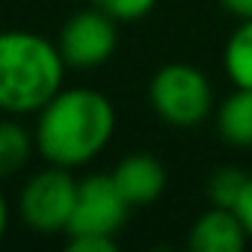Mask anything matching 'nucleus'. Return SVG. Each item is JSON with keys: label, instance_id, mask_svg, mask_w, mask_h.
Wrapping results in <instances>:
<instances>
[{"label": "nucleus", "instance_id": "nucleus-1", "mask_svg": "<svg viewBox=\"0 0 252 252\" xmlns=\"http://www.w3.org/2000/svg\"><path fill=\"white\" fill-rule=\"evenodd\" d=\"M116 131V110L95 89H60L36 122V149L54 166H83L98 158Z\"/></svg>", "mask_w": 252, "mask_h": 252}, {"label": "nucleus", "instance_id": "nucleus-2", "mask_svg": "<svg viewBox=\"0 0 252 252\" xmlns=\"http://www.w3.org/2000/svg\"><path fill=\"white\" fill-rule=\"evenodd\" d=\"M65 77V60L60 45L30 33H0V110L3 113H39L60 89Z\"/></svg>", "mask_w": 252, "mask_h": 252}, {"label": "nucleus", "instance_id": "nucleus-3", "mask_svg": "<svg viewBox=\"0 0 252 252\" xmlns=\"http://www.w3.org/2000/svg\"><path fill=\"white\" fill-rule=\"evenodd\" d=\"M149 101L163 122L175 125V128H190L211 113L214 95L208 77L196 65L166 63L155 71L149 83Z\"/></svg>", "mask_w": 252, "mask_h": 252}, {"label": "nucleus", "instance_id": "nucleus-4", "mask_svg": "<svg viewBox=\"0 0 252 252\" xmlns=\"http://www.w3.org/2000/svg\"><path fill=\"white\" fill-rule=\"evenodd\" d=\"M74 199H77V181L71 178V172L65 166H48L42 172H36L18 199V211L27 228L39 231V234H57L65 231L71 222V211H74Z\"/></svg>", "mask_w": 252, "mask_h": 252}, {"label": "nucleus", "instance_id": "nucleus-5", "mask_svg": "<svg viewBox=\"0 0 252 252\" xmlns=\"http://www.w3.org/2000/svg\"><path fill=\"white\" fill-rule=\"evenodd\" d=\"M131 205L113 181V175H86L77 181V199L71 211V222L65 228L68 237H116L125 225Z\"/></svg>", "mask_w": 252, "mask_h": 252}, {"label": "nucleus", "instance_id": "nucleus-6", "mask_svg": "<svg viewBox=\"0 0 252 252\" xmlns=\"http://www.w3.org/2000/svg\"><path fill=\"white\" fill-rule=\"evenodd\" d=\"M60 54L71 68H98L116 51V21L101 9L74 12L60 30Z\"/></svg>", "mask_w": 252, "mask_h": 252}, {"label": "nucleus", "instance_id": "nucleus-7", "mask_svg": "<svg viewBox=\"0 0 252 252\" xmlns=\"http://www.w3.org/2000/svg\"><path fill=\"white\" fill-rule=\"evenodd\" d=\"M249 234H246L240 214L234 208H220V205L205 211L193 222L190 237H187L193 252H240Z\"/></svg>", "mask_w": 252, "mask_h": 252}, {"label": "nucleus", "instance_id": "nucleus-8", "mask_svg": "<svg viewBox=\"0 0 252 252\" xmlns=\"http://www.w3.org/2000/svg\"><path fill=\"white\" fill-rule=\"evenodd\" d=\"M110 175H113L119 193L128 199L131 208L155 202L163 193V187H166V169H163V163L158 158H152V155H143V152L122 158L119 166Z\"/></svg>", "mask_w": 252, "mask_h": 252}, {"label": "nucleus", "instance_id": "nucleus-9", "mask_svg": "<svg viewBox=\"0 0 252 252\" xmlns=\"http://www.w3.org/2000/svg\"><path fill=\"white\" fill-rule=\"evenodd\" d=\"M217 128L220 137L237 149H249L252 146V89H240L231 92L220 110H217Z\"/></svg>", "mask_w": 252, "mask_h": 252}, {"label": "nucleus", "instance_id": "nucleus-10", "mask_svg": "<svg viewBox=\"0 0 252 252\" xmlns=\"http://www.w3.org/2000/svg\"><path fill=\"white\" fill-rule=\"evenodd\" d=\"M222 60L231 83L240 89H252V21H240L225 45Z\"/></svg>", "mask_w": 252, "mask_h": 252}, {"label": "nucleus", "instance_id": "nucleus-11", "mask_svg": "<svg viewBox=\"0 0 252 252\" xmlns=\"http://www.w3.org/2000/svg\"><path fill=\"white\" fill-rule=\"evenodd\" d=\"M33 137L15 122H0V178L18 172L33 155Z\"/></svg>", "mask_w": 252, "mask_h": 252}, {"label": "nucleus", "instance_id": "nucleus-12", "mask_svg": "<svg viewBox=\"0 0 252 252\" xmlns=\"http://www.w3.org/2000/svg\"><path fill=\"white\" fill-rule=\"evenodd\" d=\"M246 172L234 169V166H222L211 175L208 181V199L211 205H220V208H237L240 202V193L246 187Z\"/></svg>", "mask_w": 252, "mask_h": 252}, {"label": "nucleus", "instance_id": "nucleus-13", "mask_svg": "<svg viewBox=\"0 0 252 252\" xmlns=\"http://www.w3.org/2000/svg\"><path fill=\"white\" fill-rule=\"evenodd\" d=\"M92 3L113 21H140L155 9L158 0H92Z\"/></svg>", "mask_w": 252, "mask_h": 252}, {"label": "nucleus", "instance_id": "nucleus-14", "mask_svg": "<svg viewBox=\"0 0 252 252\" xmlns=\"http://www.w3.org/2000/svg\"><path fill=\"white\" fill-rule=\"evenodd\" d=\"M71 252H113L116 237H68Z\"/></svg>", "mask_w": 252, "mask_h": 252}, {"label": "nucleus", "instance_id": "nucleus-15", "mask_svg": "<svg viewBox=\"0 0 252 252\" xmlns=\"http://www.w3.org/2000/svg\"><path fill=\"white\" fill-rule=\"evenodd\" d=\"M234 211L240 214V220H243V225H246V234L252 237V175L246 178V187H243L240 202H237V208H234Z\"/></svg>", "mask_w": 252, "mask_h": 252}, {"label": "nucleus", "instance_id": "nucleus-16", "mask_svg": "<svg viewBox=\"0 0 252 252\" xmlns=\"http://www.w3.org/2000/svg\"><path fill=\"white\" fill-rule=\"evenodd\" d=\"M220 3L240 21H252V0H220Z\"/></svg>", "mask_w": 252, "mask_h": 252}, {"label": "nucleus", "instance_id": "nucleus-17", "mask_svg": "<svg viewBox=\"0 0 252 252\" xmlns=\"http://www.w3.org/2000/svg\"><path fill=\"white\" fill-rule=\"evenodd\" d=\"M6 222H9V208H6L3 193H0V240H3V234H6Z\"/></svg>", "mask_w": 252, "mask_h": 252}]
</instances>
